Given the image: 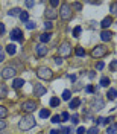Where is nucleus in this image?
I'll list each match as a JSON object with an SVG mask.
<instances>
[{
	"label": "nucleus",
	"mask_w": 117,
	"mask_h": 134,
	"mask_svg": "<svg viewBox=\"0 0 117 134\" xmlns=\"http://www.w3.org/2000/svg\"><path fill=\"white\" fill-rule=\"evenodd\" d=\"M88 134H99V128H97V126H91V128L88 130Z\"/></svg>",
	"instance_id": "33"
},
{
	"label": "nucleus",
	"mask_w": 117,
	"mask_h": 134,
	"mask_svg": "<svg viewBox=\"0 0 117 134\" xmlns=\"http://www.w3.org/2000/svg\"><path fill=\"white\" fill-rule=\"evenodd\" d=\"M91 108L93 110H102L103 108V100L100 99V98H94L91 100Z\"/></svg>",
	"instance_id": "11"
},
{
	"label": "nucleus",
	"mask_w": 117,
	"mask_h": 134,
	"mask_svg": "<svg viewBox=\"0 0 117 134\" xmlns=\"http://www.w3.org/2000/svg\"><path fill=\"white\" fill-rule=\"evenodd\" d=\"M59 102H61L59 98H52V99H50V107H58Z\"/></svg>",
	"instance_id": "28"
},
{
	"label": "nucleus",
	"mask_w": 117,
	"mask_h": 134,
	"mask_svg": "<svg viewBox=\"0 0 117 134\" xmlns=\"http://www.w3.org/2000/svg\"><path fill=\"white\" fill-rule=\"evenodd\" d=\"M109 69H111L113 72H116V70H117V59H114V61L109 64Z\"/></svg>",
	"instance_id": "35"
},
{
	"label": "nucleus",
	"mask_w": 117,
	"mask_h": 134,
	"mask_svg": "<svg viewBox=\"0 0 117 134\" xmlns=\"http://www.w3.org/2000/svg\"><path fill=\"white\" fill-rule=\"evenodd\" d=\"M0 52H3V47H2V46H0Z\"/></svg>",
	"instance_id": "55"
},
{
	"label": "nucleus",
	"mask_w": 117,
	"mask_h": 134,
	"mask_svg": "<svg viewBox=\"0 0 117 134\" xmlns=\"http://www.w3.org/2000/svg\"><path fill=\"white\" fill-rule=\"evenodd\" d=\"M5 128H6V122L3 119H0V130H5Z\"/></svg>",
	"instance_id": "45"
},
{
	"label": "nucleus",
	"mask_w": 117,
	"mask_h": 134,
	"mask_svg": "<svg viewBox=\"0 0 117 134\" xmlns=\"http://www.w3.org/2000/svg\"><path fill=\"white\" fill-rule=\"evenodd\" d=\"M50 134H59V131H58V130H52V131H50Z\"/></svg>",
	"instance_id": "53"
},
{
	"label": "nucleus",
	"mask_w": 117,
	"mask_h": 134,
	"mask_svg": "<svg viewBox=\"0 0 117 134\" xmlns=\"http://www.w3.org/2000/svg\"><path fill=\"white\" fill-rule=\"evenodd\" d=\"M70 131H72V128H70V126H62L59 133H61V134H68Z\"/></svg>",
	"instance_id": "32"
},
{
	"label": "nucleus",
	"mask_w": 117,
	"mask_h": 134,
	"mask_svg": "<svg viewBox=\"0 0 117 134\" xmlns=\"http://www.w3.org/2000/svg\"><path fill=\"white\" fill-rule=\"evenodd\" d=\"M85 92L87 93H94V87H93V85H87V87H85Z\"/></svg>",
	"instance_id": "42"
},
{
	"label": "nucleus",
	"mask_w": 117,
	"mask_h": 134,
	"mask_svg": "<svg viewBox=\"0 0 117 134\" xmlns=\"http://www.w3.org/2000/svg\"><path fill=\"white\" fill-rule=\"evenodd\" d=\"M6 52H8L9 55H15V52H17V46L14 44V43L8 44V46H6Z\"/></svg>",
	"instance_id": "16"
},
{
	"label": "nucleus",
	"mask_w": 117,
	"mask_h": 134,
	"mask_svg": "<svg viewBox=\"0 0 117 134\" xmlns=\"http://www.w3.org/2000/svg\"><path fill=\"white\" fill-rule=\"evenodd\" d=\"M50 38H52V34H50V32H43L41 35H40V41H41V44H44V43H49Z\"/></svg>",
	"instance_id": "14"
},
{
	"label": "nucleus",
	"mask_w": 117,
	"mask_h": 134,
	"mask_svg": "<svg viewBox=\"0 0 117 134\" xmlns=\"http://www.w3.org/2000/svg\"><path fill=\"white\" fill-rule=\"evenodd\" d=\"M68 78H70V79H72L73 82H75V81H76V76H75V75H70V76H68Z\"/></svg>",
	"instance_id": "52"
},
{
	"label": "nucleus",
	"mask_w": 117,
	"mask_h": 134,
	"mask_svg": "<svg viewBox=\"0 0 117 134\" xmlns=\"http://www.w3.org/2000/svg\"><path fill=\"white\" fill-rule=\"evenodd\" d=\"M20 20L25 21V23H27V21H29V14H27L26 11H21V14H20Z\"/></svg>",
	"instance_id": "24"
},
{
	"label": "nucleus",
	"mask_w": 117,
	"mask_h": 134,
	"mask_svg": "<svg viewBox=\"0 0 117 134\" xmlns=\"http://www.w3.org/2000/svg\"><path fill=\"white\" fill-rule=\"evenodd\" d=\"M25 5L27 6V8H32L33 5H35V2H32V0H27V2H26Z\"/></svg>",
	"instance_id": "44"
},
{
	"label": "nucleus",
	"mask_w": 117,
	"mask_h": 134,
	"mask_svg": "<svg viewBox=\"0 0 117 134\" xmlns=\"http://www.w3.org/2000/svg\"><path fill=\"white\" fill-rule=\"evenodd\" d=\"M109 11H111L113 15H117V3H113V5L109 6Z\"/></svg>",
	"instance_id": "31"
},
{
	"label": "nucleus",
	"mask_w": 117,
	"mask_h": 134,
	"mask_svg": "<svg viewBox=\"0 0 117 134\" xmlns=\"http://www.w3.org/2000/svg\"><path fill=\"white\" fill-rule=\"evenodd\" d=\"M23 84H25V79L17 78V79H14V82H12V87H14V88H21V87H23Z\"/></svg>",
	"instance_id": "17"
},
{
	"label": "nucleus",
	"mask_w": 117,
	"mask_h": 134,
	"mask_svg": "<svg viewBox=\"0 0 117 134\" xmlns=\"http://www.w3.org/2000/svg\"><path fill=\"white\" fill-rule=\"evenodd\" d=\"M81 31H82V27H81V26H76L75 29H73V37L78 38V37H79V34H81Z\"/></svg>",
	"instance_id": "29"
},
{
	"label": "nucleus",
	"mask_w": 117,
	"mask_h": 134,
	"mask_svg": "<svg viewBox=\"0 0 117 134\" xmlns=\"http://www.w3.org/2000/svg\"><path fill=\"white\" fill-rule=\"evenodd\" d=\"M88 76H90V78H94V76H96V73H94V72H90V73H88Z\"/></svg>",
	"instance_id": "54"
},
{
	"label": "nucleus",
	"mask_w": 117,
	"mask_h": 134,
	"mask_svg": "<svg viewBox=\"0 0 117 134\" xmlns=\"http://www.w3.org/2000/svg\"><path fill=\"white\" fill-rule=\"evenodd\" d=\"M21 110L25 113H32V111L37 110V102L35 100H25L23 105H21Z\"/></svg>",
	"instance_id": "6"
},
{
	"label": "nucleus",
	"mask_w": 117,
	"mask_h": 134,
	"mask_svg": "<svg viewBox=\"0 0 117 134\" xmlns=\"http://www.w3.org/2000/svg\"><path fill=\"white\" fill-rule=\"evenodd\" d=\"M116 94H117L116 88H109L108 93H107V98H108L109 100H114V99H116Z\"/></svg>",
	"instance_id": "19"
},
{
	"label": "nucleus",
	"mask_w": 117,
	"mask_h": 134,
	"mask_svg": "<svg viewBox=\"0 0 117 134\" xmlns=\"http://www.w3.org/2000/svg\"><path fill=\"white\" fill-rule=\"evenodd\" d=\"M79 105H81V99L75 98L73 100H70V108H78Z\"/></svg>",
	"instance_id": "22"
},
{
	"label": "nucleus",
	"mask_w": 117,
	"mask_h": 134,
	"mask_svg": "<svg viewBox=\"0 0 117 134\" xmlns=\"http://www.w3.org/2000/svg\"><path fill=\"white\" fill-rule=\"evenodd\" d=\"M55 64H56V66H61V64H62V59H61V57H55Z\"/></svg>",
	"instance_id": "43"
},
{
	"label": "nucleus",
	"mask_w": 117,
	"mask_h": 134,
	"mask_svg": "<svg viewBox=\"0 0 117 134\" xmlns=\"http://www.w3.org/2000/svg\"><path fill=\"white\" fill-rule=\"evenodd\" d=\"M46 92H47L46 87H43L41 84H37V85L33 87V93H35V96H38V98H40V96H44Z\"/></svg>",
	"instance_id": "10"
},
{
	"label": "nucleus",
	"mask_w": 117,
	"mask_h": 134,
	"mask_svg": "<svg viewBox=\"0 0 117 134\" xmlns=\"http://www.w3.org/2000/svg\"><path fill=\"white\" fill-rule=\"evenodd\" d=\"M61 119H62L61 122H66V120H68V119H70V116H68V113H67V111H64V113L61 114Z\"/></svg>",
	"instance_id": "34"
},
{
	"label": "nucleus",
	"mask_w": 117,
	"mask_h": 134,
	"mask_svg": "<svg viewBox=\"0 0 117 134\" xmlns=\"http://www.w3.org/2000/svg\"><path fill=\"white\" fill-rule=\"evenodd\" d=\"M49 114H50V111L47 108H43L41 111H40V117L41 119H46V117H49Z\"/></svg>",
	"instance_id": "27"
},
{
	"label": "nucleus",
	"mask_w": 117,
	"mask_h": 134,
	"mask_svg": "<svg viewBox=\"0 0 117 134\" xmlns=\"http://www.w3.org/2000/svg\"><path fill=\"white\" fill-rule=\"evenodd\" d=\"M100 85H102V87H108L109 85V78L108 76H102V78H100Z\"/></svg>",
	"instance_id": "23"
},
{
	"label": "nucleus",
	"mask_w": 117,
	"mask_h": 134,
	"mask_svg": "<svg viewBox=\"0 0 117 134\" xmlns=\"http://www.w3.org/2000/svg\"><path fill=\"white\" fill-rule=\"evenodd\" d=\"M97 70H102V69H103V67H105V64H103V61H99V63H97Z\"/></svg>",
	"instance_id": "46"
},
{
	"label": "nucleus",
	"mask_w": 117,
	"mask_h": 134,
	"mask_svg": "<svg viewBox=\"0 0 117 134\" xmlns=\"http://www.w3.org/2000/svg\"><path fill=\"white\" fill-rule=\"evenodd\" d=\"M3 34H5V25H3V23H0V37H2Z\"/></svg>",
	"instance_id": "48"
},
{
	"label": "nucleus",
	"mask_w": 117,
	"mask_h": 134,
	"mask_svg": "<svg viewBox=\"0 0 117 134\" xmlns=\"http://www.w3.org/2000/svg\"><path fill=\"white\" fill-rule=\"evenodd\" d=\"M102 122H103V117H97L96 119V124H102Z\"/></svg>",
	"instance_id": "51"
},
{
	"label": "nucleus",
	"mask_w": 117,
	"mask_h": 134,
	"mask_svg": "<svg viewBox=\"0 0 117 134\" xmlns=\"http://www.w3.org/2000/svg\"><path fill=\"white\" fill-rule=\"evenodd\" d=\"M35 23H33V21H27V23H26V27H27V29H35Z\"/></svg>",
	"instance_id": "41"
},
{
	"label": "nucleus",
	"mask_w": 117,
	"mask_h": 134,
	"mask_svg": "<svg viewBox=\"0 0 117 134\" xmlns=\"http://www.w3.org/2000/svg\"><path fill=\"white\" fill-rule=\"evenodd\" d=\"M100 38H102V41H109V40L113 38V32H111V31H102Z\"/></svg>",
	"instance_id": "12"
},
{
	"label": "nucleus",
	"mask_w": 117,
	"mask_h": 134,
	"mask_svg": "<svg viewBox=\"0 0 117 134\" xmlns=\"http://www.w3.org/2000/svg\"><path fill=\"white\" fill-rule=\"evenodd\" d=\"M46 17L49 18V21H52V20H55V18L58 17V12H56L55 9H47V11H46Z\"/></svg>",
	"instance_id": "13"
},
{
	"label": "nucleus",
	"mask_w": 117,
	"mask_h": 134,
	"mask_svg": "<svg viewBox=\"0 0 117 134\" xmlns=\"http://www.w3.org/2000/svg\"><path fill=\"white\" fill-rule=\"evenodd\" d=\"M11 40H12V41H21V40H23V32H21L18 27L12 29V32H11Z\"/></svg>",
	"instance_id": "8"
},
{
	"label": "nucleus",
	"mask_w": 117,
	"mask_h": 134,
	"mask_svg": "<svg viewBox=\"0 0 117 134\" xmlns=\"http://www.w3.org/2000/svg\"><path fill=\"white\" fill-rule=\"evenodd\" d=\"M111 25H113V18H111V17H105V18L102 20V23H100V26H102L105 31H107V27H109Z\"/></svg>",
	"instance_id": "15"
},
{
	"label": "nucleus",
	"mask_w": 117,
	"mask_h": 134,
	"mask_svg": "<svg viewBox=\"0 0 117 134\" xmlns=\"http://www.w3.org/2000/svg\"><path fill=\"white\" fill-rule=\"evenodd\" d=\"M72 122H73V125H78V122H79V116H78L76 113L72 116Z\"/></svg>",
	"instance_id": "36"
},
{
	"label": "nucleus",
	"mask_w": 117,
	"mask_h": 134,
	"mask_svg": "<svg viewBox=\"0 0 117 134\" xmlns=\"http://www.w3.org/2000/svg\"><path fill=\"white\" fill-rule=\"evenodd\" d=\"M84 133H85V128H84V126H79L78 131H76V134H84Z\"/></svg>",
	"instance_id": "47"
},
{
	"label": "nucleus",
	"mask_w": 117,
	"mask_h": 134,
	"mask_svg": "<svg viewBox=\"0 0 117 134\" xmlns=\"http://www.w3.org/2000/svg\"><path fill=\"white\" fill-rule=\"evenodd\" d=\"M59 11H61V12H59L61 18H62V20H66V21H67V20H70L72 15H73V8H72L68 3H62Z\"/></svg>",
	"instance_id": "2"
},
{
	"label": "nucleus",
	"mask_w": 117,
	"mask_h": 134,
	"mask_svg": "<svg viewBox=\"0 0 117 134\" xmlns=\"http://www.w3.org/2000/svg\"><path fill=\"white\" fill-rule=\"evenodd\" d=\"M52 122H53V124H59V122H61V116H58V114L53 116L52 117Z\"/></svg>",
	"instance_id": "39"
},
{
	"label": "nucleus",
	"mask_w": 117,
	"mask_h": 134,
	"mask_svg": "<svg viewBox=\"0 0 117 134\" xmlns=\"http://www.w3.org/2000/svg\"><path fill=\"white\" fill-rule=\"evenodd\" d=\"M75 53H76V57H84V55H85V50H84L82 47H76Z\"/></svg>",
	"instance_id": "30"
},
{
	"label": "nucleus",
	"mask_w": 117,
	"mask_h": 134,
	"mask_svg": "<svg viewBox=\"0 0 117 134\" xmlns=\"http://www.w3.org/2000/svg\"><path fill=\"white\" fill-rule=\"evenodd\" d=\"M58 50H59V55L61 57H68L72 53V46H70L68 41H64V43H61V46L58 47Z\"/></svg>",
	"instance_id": "5"
},
{
	"label": "nucleus",
	"mask_w": 117,
	"mask_h": 134,
	"mask_svg": "<svg viewBox=\"0 0 117 134\" xmlns=\"http://www.w3.org/2000/svg\"><path fill=\"white\" fill-rule=\"evenodd\" d=\"M107 52H108V49H107L105 46L99 44V46L93 47V50H91V57H93V58H102L103 55H107Z\"/></svg>",
	"instance_id": "4"
},
{
	"label": "nucleus",
	"mask_w": 117,
	"mask_h": 134,
	"mask_svg": "<svg viewBox=\"0 0 117 134\" xmlns=\"http://www.w3.org/2000/svg\"><path fill=\"white\" fill-rule=\"evenodd\" d=\"M20 14H21V9H20V8H12L11 11H8V15H11V17L20 15Z\"/></svg>",
	"instance_id": "21"
},
{
	"label": "nucleus",
	"mask_w": 117,
	"mask_h": 134,
	"mask_svg": "<svg viewBox=\"0 0 117 134\" xmlns=\"http://www.w3.org/2000/svg\"><path fill=\"white\" fill-rule=\"evenodd\" d=\"M73 8H75L76 11H81V9H82V5H81L79 2H75V3H73Z\"/></svg>",
	"instance_id": "38"
},
{
	"label": "nucleus",
	"mask_w": 117,
	"mask_h": 134,
	"mask_svg": "<svg viewBox=\"0 0 117 134\" xmlns=\"http://www.w3.org/2000/svg\"><path fill=\"white\" fill-rule=\"evenodd\" d=\"M8 96V87L5 84H0V98H6Z\"/></svg>",
	"instance_id": "18"
},
{
	"label": "nucleus",
	"mask_w": 117,
	"mask_h": 134,
	"mask_svg": "<svg viewBox=\"0 0 117 134\" xmlns=\"http://www.w3.org/2000/svg\"><path fill=\"white\" fill-rule=\"evenodd\" d=\"M2 61H5V53H3V52H0V63H2Z\"/></svg>",
	"instance_id": "50"
},
{
	"label": "nucleus",
	"mask_w": 117,
	"mask_h": 134,
	"mask_svg": "<svg viewBox=\"0 0 117 134\" xmlns=\"http://www.w3.org/2000/svg\"><path fill=\"white\" fill-rule=\"evenodd\" d=\"M50 5L55 8V6H58V5H59V2H58V0H52V2H50Z\"/></svg>",
	"instance_id": "49"
},
{
	"label": "nucleus",
	"mask_w": 117,
	"mask_h": 134,
	"mask_svg": "<svg viewBox=\"0 0 117 134\" xmlns=\"http://www.w3.org/2000/svg\"><path fill=\"white\" fill-rule=\"evenodd\" d=\"M35 53H37V57H46L47 55V47L44 46V44H37V47H35Z\"/></svg>",
	"instance_id": "9"
},
{
	"label": "nucleus",
	"mask_w": 117,
	"mask_h": 134,
	"mask_svg": "<svg viewBox=\"0 0 117 134\" xmlns=\"http://www.w3.org/2000/svg\"><path fill=\"white\" fill-rule=\"evenodd\" d=\"M18 126H20V130H23V131H27V130L33 128V126H35V119H33V116H31V114L25 116L20 120Z\"/></svg>",
	"instance_id": "1"
},
{
	"label": "nucleus",
	"mask_w": 117,
	"mask_h": 134,
	"mask_svg": "<svg viewBox=\"0 0 117 134\" xmlns=\"http://www.w3.org/2000/svg\"><path fill=\"white\" fill-rule=\"evenodd\" d=\"M70 98H72V92H70V90H64V92H62V99L70 100Z\"/></svg>",
	"instance_id": "26"
},
{
	"label": "nucleus",
	"mask_w": 117,
	"mask_h": 134,
	"mask_svg": "<svg viewBox=\"0 0 117 134\" xmlns=\"http://www.w3.org/2000/svg\"><path fill=\"white\" fill-rule=\"evenodd\" d=\"M6 116H8V110L5 108L3 105H0V119H5Z\"/></svg>",
	"instance_id": "25"
},
{
	"label": "nucleus",
	"mask_w": 117,
	"mask_h": 134,
	"mask_svg": "<svg viewBox=\"0 0 117 134\" xmlns=\"http://www.w3.org/2000/svg\"><path fill=\"white\" fill-rule=\"evenodd\" d=\"M111 120H113V117H103V122H102V124H105V125H111Z\"/></svg>",
	"instance_id": "40"
},
{
	"label": "nucleus",
	"mask_w": 117,
	"mask_h": 134,
	"mask_svg": "<svg viewBox=\"0 0 117 134\" xmlns=\"http://www.w3.org/2000/svg\"><path fill=\"white\" fill-rule=\"evenodd\" d=\"M107 133L108 134H117V124H111V125H108Z\"/></svg>",
	"instance_id": "20"
},
{
	"label": "nucleus",
	"mask_w": 117,
	"mask_h": 134,
	"mask_svg": "<svg viewBox=\"0 0 117 134\" xmlns=\"http://www.w3.org/2000/svg\"><path fill=\"white\" fill-rule=\"evenodd\" d=\"M44 27H46V29H47V31H50V29H52V27H53V23H52V21H49V20H47V21H46V23H44Z\"/></svg>",
	"instance_id": "37"
},
{
	"label": "nucleus",
	"mask_w": 117,
	"mask_h": 134,
	"mask_svg": "<svg viewBox=\"0 0 117 134\" xmlns=\"http://www.w3.org/2000/svg\"><path fill=\"white\" fill-rule=\"evenodd\" d=\"M37 76H38L40 79L49 81V79H52V76H53V72L50 70L49 67H38V69H37Z\"/></svg>",
	"instance_id": "3"
},
{
	"label": "nucleus",
	"mask_w": 117,
	"mask_h": 134,
	"mask_svg": "<svg viewBox=\"0 0 117 134\" xmlns=\"http://www.w3.org/2000/svg\"><path fill=\"white\" fill-rule=\"evenodd\" d=\"M15 69H14V67H5V69H3V70H2V78H3V79H11V78H14V76H15Z\"/></svg>",
	"instance_id": "7"
}]
</instances>
